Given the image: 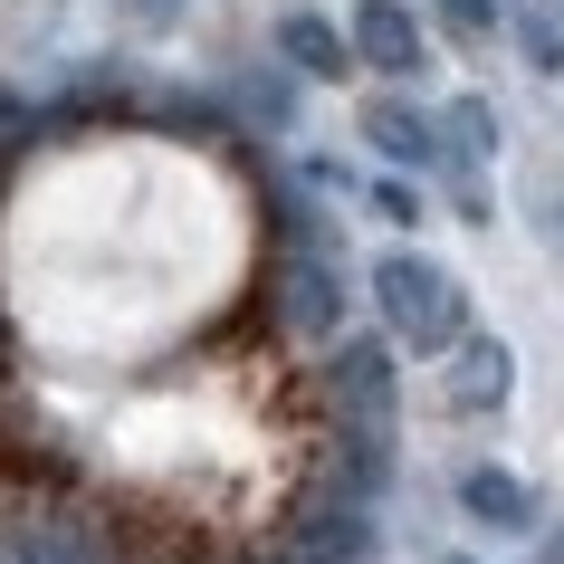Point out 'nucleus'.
Returning <instances> with one entry per match:
<instances>
[{
    "mask_svg": "<svg viewBox=\"0 0 564 564\" xmlns=\"http://www.w3.org/2000/svg\"><path fill=\"white\" fill-rule=\"evenodd\" d=\"M383 306H392V326L421 335V345H441V335H449V288H441V268H421V259H392L383 268Z\"/></svg>",
    "mask_w": 564,
    "mask_h": 564,
    "instance_id": "nucleus-1",
    "label": "nucleus"
},
{
    "mask_svg": "<svg viewBox=\"0 0 564 564\" xmlns=\"http://www.w3.org/2000/svg\"><path fill=\"white\" fill-rule=\"evenodd\" d=\"M364 48L383 67H412V20H402V10H364Z\"/></svg>",
    "mask_w": 564,
    "mask_h": 564,
    "instance_id": "nucleus-2",
    "label": "nucleus"
},
{
    "mask_svg": "<svg viewBox=\"0 0 564 564\" xmlns=\"http://www.w3.org/2000/svg\"><path fill=\"white\" fill-rule=\"evenodd\" d=\"M288 316H297L306 335H316V326H326V316H335V288H326V278H316V268H288Z\"/></svg>",
    "mask_w": 564,
    "mask_h": 564,
    "instance_id": "nucleus-3",
    "label": "nucleus"
},
{
    "mask_svg": "<svg viewBox=\"0 0 564 564\" xmlns=\"http://www.w3.org/2000/svg\"><path fill=\"white\" fill-rule=\"evenodd\" d=\"M469 507L478 517H527V498H517L507 478H469Z\"/></svg>",
    "mask_w": 564,
    "mask_h": 564,
    "instance_id": "nucleus-4",
    "label": "nucleus"
},
{
    "mask_svg": "<svg viewBox=\"0 0 564 564\" xmlns=\"http://www.w3.org/2000/svg\"><path fill=\"white\" fill-rule=\"evenodd\" d=\"M498 373H507V364L488 355V345H478V355L459 364V392H469V402H488V392H498Z\"/></svg>",
    "mask_w": 564,
    "mask_h": 564,
    "instance_id": "nucleus-5",
    "label": "nucleus"
},
{
    "mask_svg": "<svg viewBox=\"0 0 564 564\" xmlns=\"http://www.w3.org/2000/svg\"><path fill=\"white\" fill-rule=\"evenodd\" d=\"M288 48H297V58H306V67H335V39H326V30H316V20H297V30H288Z\"/></svg>",
    "mask_w": 564,
    "mask_h": 564,
    "instance_id": "nucleus-6",
    "label": "nucleus"
}]
</instances>
